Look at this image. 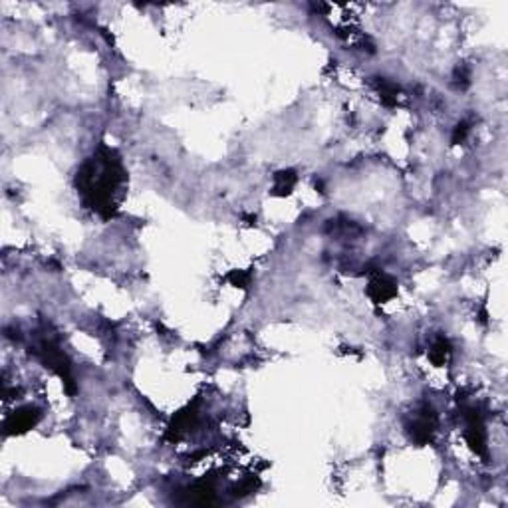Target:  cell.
I'll use <instances>...</instances> for the list:
<instances>
[{
    "instance_id": "obj_1",
    "label": "cell",
    "mask_w": 508,
    "mask_h": 508,
    "mask_svg": "<svg viewBox=\"0 0 508 508\" xmlns=\"http://www.w3.org/2000/svg\"><path fill=\"white\" fill-rule=\"evenodd\" d=\"M125 183V171L118 153L102 145L78 171L76 187L83 202L102 217H109L118 209V193Z\"/></svg>"
},
{
    "instance_id": "obj_2",
    "label": "cell",
    "mask_w": 508,
    "mask_h": 508,
    "mask_svg": "<svg viewBox=\"0 0 508 508\" xmlns=\"http://www.w3.org/2000/svg\"><path fill=\"white\" fill-rule=\"evenodd\" d=\"M465 439L469 443V447L479 455L486 459L488 457V445H486V429L485 421H483V415L479 413V409L474 407H467L465 413Z\"/></svg>"
},
{
    "instance_id": "obj_3",
    "label": "cell",
    "mask_w": 508,
    "mask_h": 508,
    "mask_svg": "<svg viewBox=\"0 0 508 508\" xmlns=\"http://www.w3.org/2000/svg\"><path fill=\"white\" fill-rule=\"evenodd\" d=\"M435 429H437V415L431 407H423L419 415L407 425V433L417 445H427L435 435Z\"/></svg>"
},
{
    "instance_id": "obj_4",
    "label": "cell",
    "mask_w": 508,
    "mask_h": 508,
    "mask_svg": "<svg viewBox=\"0 0 508 508\" xmlns=\"http://www.w3.org/2000/svg\"><path fill=\"white\" fill-rule=\"evenodd\" d=\"M42 419L40 409L36 407H22V409H16L14 413H11L4 421V433L6 435H22L26 431L34 429Z\"/></svg>"
},
{
    "instance_id": "obj_5",
    "label": "cell",
    "mask_w": 508,
    "mask_h": 508,
    "mask_svg": "<svg viewBox=\"0 0 508 508\" xmlns=\"http://www.w3.org/2000/svg\"><path fill=\"white\" fill-rule=\"evenodd\" d=\"M197 419H199L197 403H193V405L185 407L183 411H179V413L171 419V423L167 427V439H169V441H179V439L183 437V435H187L191 429L195 427Z\"/></svg>"
},
{
    "instance_id": "obj_6",
    "label": "cell",
    "mask_w": 508,
    "mask_h": 508,
    "mask_svg": "<svg viewBox=\"0 0 508 508\" xmlns=\"http://www.w3.org/2000/svg\"><path fill=\"white\" fill-rule=\"evenodd\" d=\"M367 294L369 298L376 302V304H383L387 302L391 298L397 296V284L393 278H390L387 274H378L369 280V286H367Z\"/></svg>"
},
{
    "instance_id": "obj_7",
    "label": "cell",
    "mask_w": 508,
    "mask_h": 508,
    "mask_svg": "<svg viewBox=\"0 0 508 508\" xmlns=\"http://www.w3.org/2000/svg\"><path fill=\"white\" fill-rule=\"evenodd\" d=\"M187 495H189V502L193 504H213L214 502V486L211 481H199V483H195V485L191 486L189 490H187Z\"/></svg>"
},
{
    "instance_id": "obj_8",
    "label": "cell",
    "mask_w": 508,
    "mask_h": 508,
    "mask_svg": "<svg viewBox=\"0 0 508 508\" xmlns=\"http://www.w3.org/2000/svg\"><path fill=\"white\" fill-rule=\"evenodd\" d=\"M296 181H298V177H296V173L292 169L278 171V173L274 175V195H280V197L290 195L292 189H294Z\"/></svg>"
},
{
    "instance_id": "obj_9",
    "label": "cell",
    "mask_w": 508,
    "mask_h": 508,
    "mask_svg": "<svg viewBox=\"0 0 508 508\" xmlns=\"http://www.w3.org/2000/svg\"><path fill=\"white\" fill-rule=\"evenodd\" d=\"M451 357V342L447 338H437L435 343L431 345V350H429V359L433 362V366H445L447 362H449Z\"/></svg>"
},
{
    "instance_id": "obj_10",
    "label": "cell",
    "mask_w": 508,
    "mask_h": 508,
    "mask_svg": "<svg viewBox=\"0 0 508 508\" xmlns=\"http://www.w3.org/2000/svg\"><path fill=\"white\" fill-rule=\"evenodd\" d=\"M226 280L233 284L235 288H240V290H247L252 282V274L249 270H233L228 272Z\"/></svg>"
},
{
    "instance_id": "obj_11",
    "label": "cell",
    "mask_w": 508,
    "mask_h": 508,
    "mask_svg": "<svg viewBox=\"0 0 508 508\" xmlns=\"http://www.w3.org/2000/svg\"><path fill=\"white\" fill-rule=\"evenodd\" d=\"M469 131H471V128H469V123L467 121H461L457 128H455V131H453V137H451V143L453 145H459V143H462L465 139H467V135H469Z\"/></svg>"
},
{
    "instance_id": "obj_12",
    "label": "cell",
    "mask_w": 508,
    "mask_h": 508,
    "mask_svg": "<svg viewBox=\"0 0 508 508\" xmlns=\"http://www.w3.org/2000/svg\"><path fill=\"white\" fill-rule=\"evenodd\" d=\"M455 80H457V82L461 83V88H465V85L469 83V76H467V71H465V68H462V70H461V68L457 70V74H455Z\"/></svg>"
}]
</instances>
